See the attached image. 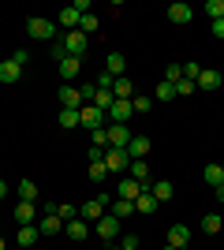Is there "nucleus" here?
Returning a JSON list of instances; mask_svg holds the SVG:
<instances>
[{"label": "nucleus", "instance_id": "nucleus-1", "mask_svg": "<svg viewBox=\"0 0 224 250\" xmlns=\"http://www.w3.org/2000/svg\"><path fill=\"white\" fill-rule=\"evenodd\" d=\"M26 34H30L34 42H56V22L53 19H41V15H34L26 22Z\"/></svg>", "mask_w": 224, "mask_h": 250}, {"label": "nucleus", "instance_id": "nucleus-2", "mask_svg": "<svg viewBox=\"0 0 224 250\" xmlns=\"http://www.w3.org/2000/svg\"><path fill=\"white\" fill-rule=\"evenodd\" d=\"M108 124V112H101L97 104H82L79 108V127H86V131H97V127Z\"/></svg>", "mask_w": 224, "mask_h": 250}, {"label": "nucleus", "instance_id": "nucleus-3", "mask_svg": "<svg viewBox=\"0 0 224 250\" xmlns=\"http://www.w3.org/2000/svg\"><path fill=\"white\" fill-rule=\"evenodd\" d=\"M105 168L112 172V176L127 172V168H131V157H127V149H116V146H108V149H105Z\"/></svg>", "mask_w": 224, "mask_h": 250}, {"label": "nucleus", "instance_id": "nucleus-4", "mask_svg": "<svg viewBox=\"0 0 224 250\" xmlns=\"http://www.w3.org/2000/svg\"><path fill=\"white\" fill-rule=\"evenodd\" d=\"M105 127H108V146H116V149H127L131 146L135 131H131L127 124H105Z\"/></svg>", "mask_w": 224, "mask_h": 250}, {"label": "nucleus", "instance_id": "nucleus-5", "mask_svg": "<svg viewBox=\"0 0 224 250\" xmlns=\"http://www.w3.org/2000/svg\"><path fill=\"white\" fill-rule=\"evenodd\" d=\"M60 45H64L67 56H79V60H82V52H86V34H82V30H67Z\"/></svg>", "mask_w": 224, "mask_h": 250}, {"label": "nucleus", "instance_id": "nucleus-6", "mask_svg": "<svg viewBox=\"0 0 224 250\" xmlns=\"http://www.w3.org/2000/svg\"><path fill=\"white\" fill-rule=\"evenodd\" d=\"M38 231L41 235H60L64 231V220L53 213V206H45V220H38Z\"/></svg>", "mask_w": 224, "mask_h": 250}, {"label": "nucleus", "instance_id": "nucleus-7", "mask_svg": "<svg viewBox=\"0 0 224 250\" xmlns=\"http://www.w3.org/2000/svg\"><path fill=\"white\" fill-rule=\"evenodd\" d=\"M97 235H101V239L105 243H112L120 235V217H112V213H105V217L97 220Z\"/></svg>", "mask_w": 224, "mask_h": 250}, {"label": "nucleus", "instance_id": "nucleus-8", "mask_svg": "<svg viewBox=\"0 0 224 250\" xmlns=\"http://www.w3.org/2000/svg\"><path fill=\"white\" fill-rule=\"evenodd\" d=\"M168 19L176 22V26H187V22L194 19V8L183 4V0H176V4H168Z\"/></svg>", "mask_w": 224, "mask_h": 250}, {"label": "nucleus", "instance_id": "nucleus-9", "mask_svg": "<svg viewBox=\"0 0 224 250\" xmlns=\"http://www.w3.org/2000/svg\"><path fill=\"white\" fill-rule=\"evenodd\" d=\"M142 190H149V187H142V183H135V179H120V183H116V190H112V194H116V198H127V202H135V198H139V194H142Z\"/></svg>", "mask_w": 224, "mask_h": 250}, {"label": "nucleus", "instance_id": "nucleus-10", "mask_svg": "<svg viewBox=\"0 0 224 250\" xmlns=\"http://www.w3.org/2000/svg\"><path fill=\"white\" fill-rule=\"evenodd\" d=\"M60 108H82V94H79V86H60V94H56Z\"/></svg>", "mask_w": 224, "mask_h": 250}, {"label": "nucleus", "instance_id": "nucleus-11", "mask_svg": "<svg viewBox=\"0 0 224 250\" xmlns=\"http://www.w3.org/2000/svg\"><path fill=\"white\" fill-rule=\"evenodd\" d=\"M149 149H153V142H149L146 135H135V138H131V146H127V157H131V161H146Z\"/></svg>", "mask_w": 224, "mask_h": 250}, {"label": "nucleus", "instance_id": "nucleus-12", "mask_svg": "<svg viewBox=\"0 0 224 250\" xmlns=\"http://www.w3.org/2000/svg\"><path fill=\"white\" fill-rule=\"evenodd\" d=\"M131 116H135L131 101H112V108H108V124H127Z\"/></svg>", "mask_w": 224, "mask_h": 250}, {"label": "nucleus", "instance_id": "nucleus-13", "mask_svg": "<svg viewBox=\"0 0 224 250\" xmlns=\"http://www.w3.org/2000/svg\"><path fill=\"white\" fill-rule=\"evenodd\" d=\"M221 83H224L221 71H209V67H202V75H198V83H194V86H198V90H205V94H213V90H221Z\"/></svg>", "mask_w": 224, "mask_h": 250}, {"label": "nucleus", "instance_id": "nucleus-14", "mask_svg": "<svg viewBox=\"0 0 224 250\" xmlns=\"http://www.w3.org/2000/svg\"><path fill=\"white\" fill-rule=\"evenodd\" d=\"M187 243H191V228H187V224H172V228H168V247L183 250Z\"/></svg>", "mask_w": 224, "mask_h": 250}, {"label": "nucleus", "instance_id": "nucleus-15", "mask_svg": "<svg viewBox=\"0 0 224 250\" xmlns=\"http://www.w3.org/2000/svg\"><path fill=\"white\" fill-rule=\"evenodd\" d=\"M105 202H101V198H90V202H82V209H79V217H82V220H101V217H105Z\"/></svg>", "mask_w": 224, "mask_h": 250}, {"label": "nucleus", "instance_id": "nucleus-16", "mask_svg": "<svg viewBox=\"0 0 224 250\" xmlns=\"http://www.w3.org/2000/svg\"><path fill=\"white\" fill-rule=\"evenodd\" d=\"M135 94H139V90H135V83H131L127 75L112 83V97H116V101H131V97H135Z\"/></svg>", "mask_w": 224, "mask_h": 250}, {"label": "nucleus", "instance_id": "nucleus-17", "mask_svg": "<svg viewBox=\"0 0 224 250\" xmlns=\"http://www.w3.org/2000/svg\"><path fill=\"white\" fill-rule=\"evenodd\" d=\"M157 206H161V202L153 198L149 190H142L139 198H135V213H142V217H153V213H157Z\"/></svg>", "mask_w": 224, "mask_h": 250}, {"label": "nucleus", "instance_id": "nucleus-18", "mask_svg": "<svg viewBox=\"0 0 224 250\" xmlns=\"http://www.w3.org/2000/svg\"><path fill=\"white\" fill-rule=\"evenodd\" d=\"M64 231H67V239H75V243H86V235H90V228H86V220H82V217L67 220Z\"/></svg>", "mask_w": 224, "mask_h": 250}, {"label": "nucleus", "instance_id": "nucleus-19", "mask_svg": "<svg viewBox=\"0 0 224 250\" xmlns=\"http://www.w3.org/2000/svg\"><path fill=\"white\" fill-rule=\"evenodd\" d=\"M127 176L135 179V183H142V187H149V161H131Z\"/></svg>", "mask_w": 224, "mask_h": 250}, {"label": "nucleus", "instance_id": "nucleus-20", "mask_svg": "<svg viewBox=\"0 0 224 250\" xmlns=\"http://www.w3.org/2000/svg\"><path fill=\"white\" fill-rule=\"evenodd\" d=\"M105 67H108V75H112V79H123V71H127V60H123V52H108Z\"/></svg>", "mask_w": 224, "mask_h": 250}, {"label": "nucleus", "instance_id": "nucleus-21", "mask_svg": "<svg viewBox=\"0 0 224 250\" xmlns=\"http://www.w3.org/2000/svg\"><path fill=\"white\" fill-rule=\"evenodd\" d=\"M19 79H22V67H19V63H15V60H4V63H0V83H19Z\"/></svg>", "mask_w": 224, "mask_h": 250}, {"label": "nucleus", "instance_id": "nucleus-22", "mask_svg": "<svg viewBox=\"0 0 224 250\" xmlns=\"http://www.w3.org/2000/svg\"><path fill=\"white\" fill-rule=\"evenodd\" d=\"M41 239V231H38V224H19V247H34V243Z\"/></svg>", "mask_w": 224, "mask_h": 250}, {"label": "nucleus", "instance_id": "nucleus-23", "mask_svg": "<svg viewBox=\"0 0 224 250\" xmlns=\"http://www.w3.org/2000/svg\"><path fill=\"white\" fill-rule=\"evenodd\" d=\"M79 71H82V60H79V56H64V60H60V75L67 79V86H71V79Z\"/></svg>", "mask_w": 224, "mask_h": 250}, {"label": "nucleus", "instance_id": "nucleus-24", "mask_svg": "<svg viewBox=\"0 0 224 250\" xmlns=\"http://www.w3.org/2000/svg\"><path fill=\"white\" fill-rule=\"evenodd\" d=\"M15 220H19V224H34V220H38V206H34V202H19V206H15Z\"/></svg>", "mask_w": 224, "mask_h": 250}, {"label": "nucleus", "instance_id": "nucleus-25", "mask_svg": "<svg viewBox=\"0 0 224 250\" xmlns=\"http://www.w3.org/2000/svg\"><path fill=\"white\" fill-rule=\"evenodd\" d=\"M79 19H82V15H79V11H75L71 4H67V8L60 11V19H56V26H64V30H79Z\"/></svg>", "mask_w": 224, "mask_h": 250}, {"label": "nucleus", "instance_id": "nucleus-26", "mask_svg": "<svg viewBox=\"0 0 224 250\" xmlns=\"http://www.w3.org/2000/svg\"><path fill=\"white\" fill-rule=\"evenodd\" d=\"M149 194L157 202H172V183L168 179H157V183H149Z\"/></svg>", "mask_w": 224, "mask_h": 250}, {"label": "nucleus", "instance_id": "nucleus-27", "mask_svg": "<svg viewBox=\"0 0 224 250\" xmlns=\"http://www.w3.org/2000/svg\"><path fill=\"white\" fill-rule=\"evenodd\" d=\"M202 179H205V183H209V187H221V183H224V165H209V168H205V172H202Z\"/></svg>", "mask_w": 224, "mask_h": 250}, {"label": "nucleus", "instance_id": "nucleus-28", "mask_svg": "<svg viewBox=\"0 0 224 250\" xmlns=\"http://www.w3.org/2000/svg\"><path fill=\"white\" fill-rule=\"evenodd\" d=\"M221 228H224L221 213H205V217H202V231H205V235H217Z\"/></svg>", "mask_w": 224, "mask_h": 250}, {"label": "nucleus", "instance_id": "nucleus-29", "mask_svg": "<svg viewBox=\"0 0 224 250\" xmlns=\"http://www.w3.org/2000/svg\"><path fill=\"white\" fill-rule=\"evenodd\" d=\"M131 213H135V202H127V198H112V217H131Z\"/></svg>", "mask_w": 224, "mask_h": 250}, {"label": "nucleus", "instance_id": "nucleus-30", "mask_svg": "<svg viewBox=\"0 0 224 250\" xmlns=\"http://www.w3.org/2000/svg\"><path fill=\"white\" fill-rule=\"evenodd\" d=\"M202 15H209V19H224V0H205L202 4Z\"/></svg>", "mask_w": 224, "mask_h": 250}, {"label": "nucleus", "instance_id": "nucleus-31", "mask_svg": "<svg viewBox=\"0 0 224 250\" xmlns=\"http://www.w3.org/2000/svg\"><path fill=\"white\" fill-rule=\"evenodd\" d=\"M19 194H22V202H38V183H34V179H22Z\"/></svg>", "mask_w": 224, "mask_h": 250}, {"label": "nucleus", "instance_id": "nucleus-32", "mask_svg": "<svg viewBox=\"0 0 224 250\" xmlns=\"http://www.w3.org/2000/svg\"><path fill=\"white\" fill-rule=\"evenodd\" d=\"M112 101H116V97L108 94V90H97V94H94V101H90V104H97L101 112H108V108H112Z\"/></svg>", "mask_w": 224, "mask_h": 250}, {"label": "nucleus", "instance_id": "nucleus-33", "mask_svg": "<svg viewBox=\"0 0 224 250\" xmlns=\"http://www.w3.org/2000/svg\"><path fill=\"white\" fill-rule=\"evenodd\" d=\"M60 127H79V108H60Z\"/></svg>", "mask_w": 224, "mask_h": 250}, {"label": "nucleus", "instance_id": "nucleus-34", "mask_svg": "<svg viewBox=\"0 0 224 250\" xmlns=\"http://www.w3.org/2000/svg\"><path fill=\"white\" fill-rule=\"evenodd\" d=\"M97 26H101V22H97V15H94V11H86L82 19H79V30H82V34H94Z\"/></svg>", "mask_w": 224, "mask_h": 250}, {"label": "nucleus", "instance_id": "nucleus-35", "mask_svg": "<svg viewBox=\"0 0 224 250\" xmlns=\"http://www.w3.org/2000/svg\"><path fill=\"white\" fill-rule=\"evenodd\" d=\"M53 213H56L60 220H64V224H67V220H75V217H79V209H75V206H67V202H64V206H53Z\"/></svg>", "mask_w": 224, "mask_h": 250}, {"label": "nucleus", "instance_id": "nucleus-36", "mask_svg": "<svg viewBox=\"0 0 224 250\" xmlns=\"http://www.w3.org/2000/svg\"><path fill=\"white\" fill-rule=\"evenodd\" d=\"M180 79H183V63H168V67H164V83L176 86Z\"/></svg>", "mask_w": 224, "mask_h": 250}, {"label": "nucleus", "instance_id": "nucleus-37", "mask_svg": "<svg viewBox=\"0 0 224 250\" xmlns=\"http://www.w3.org/2000/svg\"><path fill=\"white\" fill-rule=\"evenodd\" d=\"M108 176V168H105V161H90V179L94 183H101V179Z\"/></svg>", "mask_w": 224, "mask_h": 250}, {"label": "nucleus", "instance_id": "nucleus-38", "mask_svg": "<svg viewBox=\"0 0 224 250\" xmlns=\"http://www.w3.org/2000/svg\"><path fill=\"white\" fill-rule=\"evenodd\" d=\"M191 94H198V86H194L191 79H180V83H176V97H191Z\"/></svg>", "mask_w": 224, "mask_h": 250}, {"label": "nucleus", "instance_id": "nucleus-39", "mask_svg": "<svg viewBox=\"0 0 224 250\" xmlns=\"http://www.w3.org/2000/svg\"><path fill=\"white\" fill-rule=\"evenodd\" d=\"M131 108H135V112H149V108H153V101H149L146 94H135V97H131Z\"/></svg>", "mask_w": 224, "mask_h": 250}, {"label": "nucleus", "instance_id": "nucleus-40", "mask_svg": "<svg viewBox=\"0 0 224 250\" xmlns=\"http://www.w3.org/2000/svg\"><path fill=\"white\" fill-rule=\"evenodd\" d=\"M90 138H94L97 149H108V127H97V131H90Z\"/></svg>", "mask_w": 224, "mask_h": 250}, {"label": "nucleus", "instance_id": "nucleus-41", "mask_svg": "<svg viewBox=\"0 0 224 250\" xmlns=\"http://www.w3.org/2000/svg\"><path fill=\"white\" fill-rule=\"evenodd\" d=\"M153 97H157V101H172V97H176V86H172V83H161Z\"/></svg>", "mask_w": 224, "mask_h": 250}, {"label": "nucleus", "instance_id": "nucleus-42", "mask_svg": "<svg viewBox=\"0 0 224 250\" xmlns=\"http://www.w3.org/2000/svg\"><path fill=\"white\" fill-rule=\"evenodd\" d=\"M112 83H116V79H112L108 71H101V75L94 79V86H97V90H108V94H112Z\"/></svg>", "mask_w": 224, "mask_h": 250}, {"label": "nucleus", "instance_id": "nucleus-43", "mask_svg": "<svg viewBox=\"0 0 224 250\" xmlns=\"http://www.w3.org/2000/svg\"><path fill=\"white\" fill-rule=\"evenodd\" d=\"M198 75H202V63H183V79L198 83Z\"/></svg>", "mask_w": 224, "mask_h": 250}, {"label": "nucleus", "instance_id": "nucleus-44", "mask_svg": "<svg viewBox=\"0 0 224 250\" xmlns=\"http://www.w3.org/2000/svg\"><path fill=\"white\" fill-rule=\"evenodd\" d=\"M139 235H123V239H120V250H139Z\"/></svg>", "mask_w": 224, "mask_h": 250}, {"label": "nucleus", "instance_id": "nucleus-45", "mask_svg": "<svg viewBox=\"0 0 224 250\" xmlns=\"http://www.w3.org/2000/svg\"><path fill=\"white\" fill-rule=\"evenodd\" d=\"M79 94H82V101H94L97 86H94V83H82V86H79Z\"/></svg>", "mask_w": 224, "mask_h": 250}, {"label": "nucleus", "instance_id": "nucleus-46", "mask_svg": "<svg viewBox=\"0 0 224 250\" xmlns=\"http://www.w3.org/2000/svg\"><path fill=\"white\" fill-rule=\"evenodd\" d=\"M8 60H15V63H19V67H26V60H30V56H26V49H15V52H11V56H8Z\"/></svg>", "mask_w": 224, "mask_h": 250}, {"label": "nucleus", "instance_id": "nucleus-47", "mask_svg": "<svg viewBox=\"0 0 224 250\" xmlns=\"http://www.w3.org/2000/svg\"><path fill=\"white\" fill-rule=\"evenodd\" d=\"M64 56H67V52H64V45H60V42H53V60L60 63V60H64Z\"/></svg>", "mask_w": 224, "mask_h": 250}, {"label": "nucleus", "instance_id": "nucleus-48", "mask_svg": "<svg viewBox=\"0 0 224 250\" xmlns=\"http://www.w3.org/2000/svg\"><path fill=\"white\" fill-rule=\"evenodd\" d=\"M86 157H90V161H105V149H97V146H90V153H86Z\"/></svg>", "mask_w": 224, "mask_h": 250}, {"label": "nucleus", "instance_id": "nucleus-49", "mask_svg": "<svg viewBox=\"0 0 224 250\" xmlns=\"http://www.w3.org/2000/svg\"><path fill=\"white\" fill-rule=\"evenodd\" d=\"M213 34H217V38H224V19H217V22H213Z\"/></svg>", "mask_w": 224, "mask_h": 250}, {"label": "nucleus", "instance_id": "nucleus-50", "mask_svg": "<svg viewBox=\"0 0 224 250\" xmlns=\"http://www.w3.org/2000/svg\"><path fill=\"white\" fill-rule=\"evenodd\" d=\"M217 202H224V183H221V187H217Z\"/></svg>", "mask_w": 224, "mask_h": 250}, {"label": "nucleus", "instance_id": "nucleus-51", "mask_svg": "<svg viewBox=\"0 0 224 250\" xmlns=\"http://www.w3.org/2000/svg\"><path fill=\"white\" fill-rule=\"evenodd\" d=\"M4 194H8V183H4V179H0V198H4Z\"/></svg>", "mask_w": 224, "mask_h": 250}, {"label": "nucleus", "instance_id": "nucleus-52", "mask_svg": "<svg viewBox=\"0 0 224 250\" xmlns=\"http://www.w3.org/2000/svg\"><path fill=\"white\" fill-rule=\"evenodd\" d=\"M4 247H8V243H4V235H0V250H4Z\"/></svg>", "mask_w": 224, "mask_h": 250}, {"label": "nucleus", "instance_id": "nucleus-53", "mask_svg": "<svg viewBox=\"0 0 224 250\" xmlns=\"http://www.w3.org/2000/svg\"><path fill=\"white\" fill-rule=\"evenodd\" d=\"M108 250H120V247H112V243H108Z\"/></svg>", "mask_w": 224, "mask_h": 250}, {"label": "nucleus", "instance_id": "nucleus-54", "mask_svg": "<svg viewBox=\"0 0 224 250\" xmlns=\"http://www.w3.org/2000/svg\"><path fill=\"white\" fill-rule=\"evenodd\" d=\"M164 250H176V247H164Z\"/></svg>", "mask_w": 224, "mask_h": 250}]
</instances>
